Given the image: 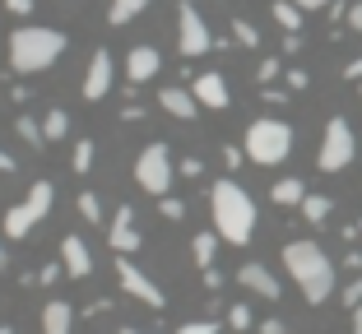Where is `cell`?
Segmentation results:
<instances>
[{"mask_svg":"<svg viewBox=\"0 0 362 334\" xmlns=\"http://www.w3.org/2000/svg\"><path fill=\"white\" fill-rule=\"evenodd\" d=\"M284 270L293 274V283H298V292L307 297L311 306L330 302L334 292V260L325 256V251L316 246V241H288L284 246Z\"/></svg>","mask_w":362,"mask_h":334,"instance_id":"1","label":"cell"},{"mask_svg":"<svg viewBox=\"0 0 362 334\" xmlns=\"http://www.w3.org/2000/svg\"><path fill=\"white\" fill-rule=\"evenodd\" d=\"M209 214H214L218 241H228V246H246L256 237V200L237 181H218L209 191Z\"/></svg>","mask_w":362,"mask_h":334,"instance_id":"2","label":"cell"},{"mask_svg":"<svg viewBox=\"0 0 362 334\" xmlns=\"http://www.w3.org/2000/svg\"><path fill=\"white\" fill-rule=\"evenodd\" d=\"M65 52V32L61 28H42V23H28V28L10 32V65L19 75H42L47 65H56Z\"/></svg>","mask_w":362,"mask_h":334,"instance_id":"3","label":"cell"},{"mask_svg":"<svg viewBox=\"0 0 362 334\" xmlns=\"http://www.w3.org/2000/svg\"><path fill=\"white\" fill-rule=\"evenodd\" d=\"M246 158L256 162V167H279V162L293 153V130L284 126V121H274V117H260V121H251L246 126Z\"/></svg>","mask_w":362,"mask_h":334,"instance_id":"4","label":"cell"},{"mask_svg":"<svg viewBox=\"0 0 362 334\" xmlns=\"http://www.w3.org/2000/svg\"><path fill=\"white\" fill-rule=\"evenodd\" d=\"M52 200H56V191H52V181H33V191L23 195L19 205L10 209V214H5V237H28L33 227L42 223L47 214H52Z\"/></svg>","mask_w":362,"mask_h":334,"instance_id":"5","label":"cell"},{"mask_svg":"<svg viewBox=\"0 0 362 334\" xmlns=\"http://www.w3.org/2000/svg\"><path fill=\"white\" fill-rule=\"evenodd\" d=\"M353 153H358V135H353V126L344 117H334L330 126H325V135H320L316 167L320 172H344V167L353 162Z\"/></svg>","mask_w":362,"mask_h":334,"instance_id":"6","label":"cell"},{"mask_svg":"<svg viewBox=\"0 0 362 334\" xmlns=\"http://www.w3.org/2000/svg\"><path fill=\"white\" fill-rule=\"evenodd\" d=\"M172 172H177V167H172L168 144H149V149L135 158V181L144 186V195H158L163 200V195L172 191Z\"/></svg>","mask_w":362,"mask_h":334,"instance_id":"7","label":"cell"},{"mask_svg":"<svg viewBox=\"0 0 362 334\" xmlns=\"http://www.w3.org/2000/svg\"><path fill=\"white\" fill-rule=\"evenodd\" d=\"M209 47H214L209 23L200 19V10H195L191 0H181L177 5V52L186 56V61H195V56H204Z\"/></svg>","mask_w":362,"mask_h":334,"instance_id":"8","label":"cell"},{"mask_svg":"<svg viewBox=\"0 0 362 334\" xmlns=\"http://www.w3.org/2000/svg\"><path fill=\"white\" fill-rule=\"evenodd\" d=\"M117 279H121V288H126L130 297H139L144 306H153V311L163 306V288H158V283H153L144 270H139L135 260H117Z\"/></svg>","mask_w":362,"mask_h":334,"instance_id":"9","label":"cell"},{"mask_svg":"<svg viewBox=\"0 0 362 334\" xmlns=\"http://www.w3.org/2000/svg\"><path fill=\"white\" fill-rule=\"evenodd\" d=\"M107 246L117 251V256H135L139 246H144V237H139V227H135V209L121 205L117 214H112V223H107Z\"/></svg>","mask_w":362,"mask_h":334,"instance_id":"10","label":"cell"},{"mask_svg":"<svg viewBox=\"0 0 362 334\" xmlns=\"http://www.w3.org/2000/svg\"><path fill=\"white\" fill-rule=\"evenodd\" d=\"M237 283H242L251 297H265V302H279V292H284V288H279V279L260 265V260H246L242 270H237Z\"/></svg>","mask_w":362,"mask_h":334,"instance_id":"11","label":"cell"},{"mask_svg":"<svg viewBox=\"0 0 362 334\" xmlns=\"http://www.w3.org/2000/svg\"><path fill=\"white\" fill-rule=\"evenodd\" d=\"M112 75H117V61H112V52L103 47V52H93V61H88V75H84V97H88V102L107 97Z\"/></svg>","mask_w":362,"mask_h":334,"instance_id":"12","label":"cell"},{"mask_svg":"<svg viewBox=\"0 0 362 334\" xmlns=\"http://www.w3.org/2000/svg\"><path fill=\"white\" fill-rule=\"evenodd\" d=\"M191 97L200 102V107H209V112H228V102H233V93H228L223 75H195Z\"/></svg>","mask_w":362,"mask_h":334,"instance_id":"13","label":"cell"},{"mask_svg":"<svg viewBox=\"0 0 362 334\" xmlns=\"http://www.w3.org/2000/svg\"><path fill=\"white\" fill-rule=\"evenodd\" d=\"M158 65H163L158 47H130V56H126V79H130V84H149V79L158 75Z\"/></svg>","mask_w":362,"mask_h":334,"instance_id":"14","label":"cell"},{"mask_svg":"<svg viewBox=\"0 0 362 334\" xmlns=\"http://www.w3.org/2000/svg\"><path fill=\"white\" fill-rule=\"evenodd\" d=\"M61 270L70 274V279H88V270H93V256H88L84 237H75V232L61 241Z\"/></svg>","mask_w":362,"mask_h":334,"instance_id":"15","label":"cell"},{"mask_svg":"<svg viewBox=\"0 0 362 334\" xmlns=\"http://www.w3.org/2000/svg\"><path fill=\"white\" fill-rule=\"evenodd\" d=\"M158 102H163V112H168V117H177V121H191L195 112H200V102L191 97V88H163Z\"/></svg>","mask_w":362,"mask_h":334,"instance_id":"16","label":"cell"},{"mask_svg":"<svg viewBox=\"0 0 362 334\" xmlns=\"http://www.w3.org/2000/svg\"><path fill=\"white\" fill-rule=\"evenodd\" d=\"M70 325H75L70 302H47L42 306V334H70Z\"/></svg>","mask_w":362,"mask_h":334,"instance_id":"17","label":"cell"},{"mask_svg":"<svg viewBox=\"0 0 362 334\" xmlns=\"http://www.w3.org/2000/svg\"><path fill=\"white\" fill-rule=\"evenodd\" d=\"M149 5H153V0H112V5H107V23L121 28V23H130L135 14H144Z\"/></svg>","mask_w":362,"mask_h":334,"instance_id":"18","label":"cell"},{"mask_svg":"<svg viewBox=\"0 0 362 334\" xmlns=\"http://www.w3.org/2000/svg\"><path fill=\"white\" fill-rule=\"evenodd\" d=\"M274 205H302L307 200V181H298V177H284V181H274Z\"/></svg>","mask_w":362,"mask_h":334,"instance_id":"19","label":"cell"},{"mask_svg":"<svg viewBox=\"0 0 362 334\" xmlns=\"http://www.w3.org/2000/svg\"><path fill=\"white\" fill-rule=\"evenodd\" d=\"M70 135V117H65V107H52L42 117V140H65Z\"/></svg>","mask_w":362,"mask_h":334,"instance_id":"20","label":"cell"},{"mask_svg":"<svg viewBox=\"0 0 362 334\" xmlns=\"http://www.w3.org/2000/svg\"><path fill=\"white\" fill-rule=\"evenodd\" d=\"M191 251H195V265H200V270H209V265H214V251H218V232H214V227H209V232H200Z\"/></svg>","mask_w":362,"mask_h":334,"instance_id":"21","label":"cell"},{"mask_svg":"<svg viewBox=\"0 0 362 334\" xmlns=\"http://www.w3.org/2000/svg\"><path fill=\"white\" fill-rule=\"evenodd\" d=\"M302 218L320 227L325 218H330V200H325V195H311V191H307V200H302Z\"/></svg>","mask_w":362,"mask_h":334,"instance_id":"22","label":"cell"},{"mask_svg":"<svg viewBox=\"0 0 362 334\" xmlns=\"http://www.w3.org/2000/svg\"><path fill=\"white\" fill-rule=\"evenodd\" d=\"M274 19H279V28H288V32L302 28V10L293 5V0H274Z\"/></svg>","mask_w":362,"mask_h":334,"instance_id":"23","label":"cell"},{"mask_svg":"<svg viewBox=\"0 0 362 334\" xmlns=\"http://www.w3.org/2000/svg\"><path fill=\"white\" fill-rule=\"evenodd\" d=\"M70 167H75L79 177L93 167V140H79V144H75V153H70Z\"/></svg>","mask_w":362,"mask_h":334,"instance_id":"24","label":"cell"},{"mask_svg":"<svg viewBox=\"0 0 362 334\" xmlns=\"http://www.w3.org/2000/svg\"><path fill=\"white\" fill-rule=\"evenodd\" d=\"M79 214H84L88 223H103V227H107V218H103V205H98V195H93V191H84V195H79Z\"/></svg>","mask_w":362,"mask_h":334,"instance_id":"25","label":"cell"},{"mask_svg":"<svg viewBox=\"0 0 362 334\" xmlns=\"http://www.w3.org/2000/svg\"><path fill=\"white\" fill-rule=\"evenodd\" d=\"M233 37H237V42H242V47H260V32L251 28V23H246V19H233Z\"/></svg>","mask_w":362,"mask_h":334,"instance_id":"26","label":"cell"},{"mask_svg":"<svg viewBox=\"0 0 362 334\" xmlns=\"http://www.w3.org/2000/svg\"><path fill=\"white\" fill-rule=\"evenodd\" d=\"M19 135H23V140H33V144H47L42 140V126H37L33 117H19Z\"/></svg>","mask_w":362,"mask_h":334,"instance_id":"27","label":"cell"},{"mask_svg":"<svg viewBox=\"0 0 362 334\" xmlns=\"http://www.w3.org/2000/svg\"><path fill=\"white\" fill-rule=\"evenodd\" d=\"M228 321H233V330H251V306H233Z\"/></svg>","mask_w":362,"mask_h":334,"instance_id":"28","label":"cell"},{"mask_svg":"<svg viewBox=\"0 0 362 334\" xmlns=\"http://www.w3.org/2000/svg\"><path fill=\"white\" fill-rule=\"evenodd\" d=\"M177 334H218V325L214 321H191V325H181Z\"/></svg>","mask_w":362,"mask_h":334,"instance_id":"29","label":"cell"},{"mask_svg":"<svg viewBox=\"0 0 362 334\" xmlns=\"http://www.w3.org/2000/svg\"><path fill=\"white\" fill-rule=\"evenodd\" d=\"M163 218H186V205L172 200V195H163Z\"/></svg>","mask_w":362,"mask_h":334,"instance_id":"30","label":"cell"},{"mask_svg":"<svg viewBox=\"0 0 362 334\" xmlns=\"http://www.w3.org/2000/svg\"><path fill=\"white\" fill-rule=\"evenodd\" d=\"M344 19H349V28H353V32H362V0H353Z\"/></svg>","mask_w":362,"mask_h":334,"instance_id":"31","label":"cell"},{"mask_svg":"<svg viewBox=\"0 0 362 334\" xmlns=\"http://www.w3.org/2000/svg\"><path fill=\"white\" fill-rule=\"evenodd\" d=\"M344 302H349V306H358V302H362V274L349 283V292H344Z\"/></svg>","mask_w":362,"mask_h":334,"instance_id":"32","label":"cell"},{"mask_svg":"<svg viewBox=\"0 0 362 334\" xmlns=\"http://www.w3.org/2000/svg\"><path fill=\"white\" fill-rule=\"evenodd\" d=\"M256 79H265V84H269V79H279V61H260V75Z\"/></svg>","mask_w":362,"mask_h":334,"instance_id":"33","label":"cell"},{"mask_svg":"<svg viewBox=\"0 0 362 334\" xmlns=\"http://www.w3.org/2000/svg\"><path fill=\"white\" fill-rule=\"evenodd\" d=\"M293 5L307 14V10H325V5H334V0H293Z\"/></svg>","mask_w":362,"mask_h":334,"instance_id":"34","label":"cell"},{"mask_svg":"<svg viewBox=\"0 0 362 334\" xmlns=\"http://www.w3.org/2000/svg\"><path fill=\"white\" fill-rule=\"evenodd\" d=\"M5 10H14V14H33V0H5Z\"/></svg>","mask_w":362,"mask_h":334,"instance_id":"35","label":"cell"},{"mask_svg":"<svg viewBox=\"0 0 362 334\" xmlns=\"http://www.w3.org/2000/svg\"><path fill=\"white\" fill-rule=\"evenodd\" d=\"M260 334H284V325H279V321H265V325H260Z\"/></svg>","mask_w":362,"mask_h":334,"instance_id":"36","label":"cell"},{"mask_svg":"<svg viewBox=\"0 0 362 334\" xmlns=\"http://www.w3.org/2000/svg\"><path fill=\"white\" fill-rule=\"evenodd\" d=\"M353 334H362V302L353 306Z\"/></svg>","mask_w":362,"mask_h":334,"instance_id":"37","label":"cell"},{"mask_svg":"<svg viewBox=\"0 0 362 334\" xmlns=\"http://www.w3.org/2000/svg\"><path fill=\"white\" fill-rule=\"evenodd\" d=\"M0 172H14V158H10L5 149H0Z\"/></svg>","mask_w":362,"mask_h":334,"instance_id":"38","label":"cell"},{"mask_svg":"<svg viewBox=\"0 0 362 334\" xmlns=\"http://www.w3.org/2000/svg\"><path fill=\"white\" fill-rule=\"evenodd\" d=\"M349 79H362V61H353V65H349Z\"/></svg>","mask_w":362,"mask_h":334,"instance_id":"39","label":"cell"},{"mask_svg":"<svg viewBox=\"0 0 362 334\" xmlns=\"http://www.w3.org/2000/svg\"><path fill=\"white\" fill-rule=\"evenodd\" d=\"M5 265H10V256H5V246H0V270H5Z\"/></svg>","mask_w":362,"mask_h":334,"instance_id":"40","label":"cell"},{"mask_svg":"<svg viewBox=\"0 0 362 334\" xmlns=\"http://www.w3.org/2000/svg\"><path fill=\"white\" fill-rule=\"evenodd\" d=\"M121 334H144V330H130V325H126V330H121Z\"/></svg>","mask_w":362,"mask_h":334,"instance_id":"41","label":"cell"},{"mask_svg":"<svg viewBox=\"0 0 362 334\" xmlns=\"http://www.w3.org/2000/svg\"><path fill=\"white\" fill-rule=\"evenodd\" d=\"M0 334H14V330H10V325H0Z\"/></svg>","mask_w":362,"mask_h":334,"instance_id":"42","label":"cell"},{"mask_svg":"<svg viewBox=\"0 0 362 334\" xmlns=\"http://www.w3.org/2000/svg\"><path fill=\"white\" fill-rule=\"evenodd\" d=\"M358 232H362V218H358Z\"/></svg>","mask_w":362,"mask_h":334,"instance_id":"43","label":"cell"}]
</instances>
